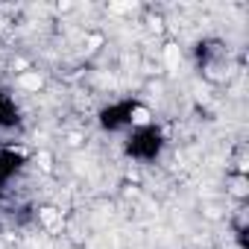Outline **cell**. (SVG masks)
I'll use <instances>...</instances> for the list:
<instances>
[{"label":"cell","instance_id":"obj_4","mask_svg":"<svg viewBox=\"0 0 249 249\" xmlns=\"http://www.w3.org/2000/svg\"><path fill=\"white\" fill-rule=\"evenodd\" d=\"M135 120H138V123H147V111H144V108H138V111H135Z\"/></svg>","mask_w":249,"mask_h":249},{"label":"cell","instance_id":"obj_3","mask_svg":"<svg viewBox=\"0 0 249 249\" xmlns=\"http://www.w3.org/2000/svg\"><path fill=\"white\" fill-rule=\"evenodd\" d=\"M44 223H47V226H56V214H53V208L44 211Z\"/></svg>","mask_w":249,"mask_h":249},{"label":"cell","instance_id":"obj_2","mask_svg":"<svg viewBox=\"0 0 249 249\" xmlns=\"http://www.w3.org/2000/svg\"><path fill=\"white\" fill-rule=\"evenodd\" d=\"M21 85L30 88V91H38V88H41V76H38V73H24V76H21Z\"/></svg>","mask_w":249,"mask_h":249},{"label":"cell","instance_id":"obj_1","mask_svg":"<svg viewBox=\"0 0 249 249\" xmlns=\"http://www.w3.org/2000/svg\"><path fill=\"white\" fill-rule=\"evenodd\" d=\"M164 62H167V68H179V62H182V53H179V47L176 44H167V50H164Z\"/></svg>","mask_w":249,"mask_h":249}]
</instances>
